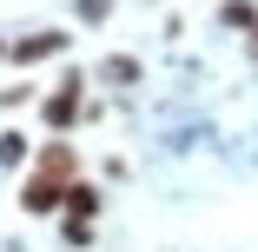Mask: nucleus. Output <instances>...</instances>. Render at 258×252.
<instances>
[{
	"label": "nucleus",
	"mask_w": 258,
	"mask_h": 252,
	"mask_svg": "<svg viewBox=\"0 0 258 252\" xmlns=\"http://www.w3.org/2000/svg\"><path fill=\"white\" fill-rule=\"evenodd\" d=\"M219 20H225V27H238V33H258V0H225Z\"/></svg>",
	"instance_id": "4"
},
{
	"label": "nucleus",
	"mask_w": 258,
	"mask_h": 252,
	"mask_svg": "<svg viewBox=\"0 0 258 252\" xmlns=\"http://www.w3.org/2000/svg\"><path fill=\"white\" fill-rule=\"evenodd\" d=\"M73 7H80V20H86V27H99V20L113 14V0H73Z\"/></svg>",
	"instance_id": "8"
},
{
	"label": "nucleus",
	"mask_w": 258,
	"mask_h": 252,
	"mask_svg": "<svg viewBox=\"0 0 258 252\" xmlns=\"http://www.w3.org/2000/svg\"><path fill=\"white\" fill-rule=\"evenodd\" d=\"M93 213H99V186H86V179H80V186L67 192V219H93Z\"/></svg>",
	"instance_id": "5"
},
{
	"label": "nucleus",
	"mask_w": 258,
	"mask_h": 252,
	"mask_svg": "<svg viewBox=\"0 0 258 252\" xmlns=\"http://www.w3.org/2000/svg\"><path fill=\"white\" fill-rule=\"evenodd\" d=\"M251 60H258V33H251Z\"/></svg>",
	"instance_id": "11"
},
{
	"label": "nucleus",
	"mask_w": 258,
	"mask_h": 252,
	"mask_svg": "<svg viewBox=\"0 0 258 252\" xmlns=\"http://www.w3.org/2000/svg\"><path fill=\"white\" fill-rule=\"evenodd\" d=\"M60 54H67V33L60 27H40V33L14 40V67H40V60H60Z\"/></svg>",
	"instance_id": "3"
},
{
	"label": "nucleus",
	"mask_w": 258,
	"mask_h": 252,
	"mask_svg": "<svg viewBox=\"0 0 258 252\" xmlns=\"http://www.w3.org/2000/svg\"><path fill=\"white\" fill-rule=\"evenodd\" d=\"M40 120H46V133H67V126H80L86 120V73H60V86L40 99Z\"/></svg>",
	"instance_id": "1"
},
{
	"label": "nucleus",
	"mask_w": 258,
	"mask_h": 252,
	"mask_svg": "<svg viewBox=\"0 0 258 252\" xmlns=\"http://www.w3.org/2000/svg\"><path fill=\"white\" fill-rule=\"evenodd\" d=\"M60 232H67V245H93V219H67Z\"/></svg>",
	"instance_id": "9"
},
{
	"label": "nucleus",
	"mask_w": 258,
	"mask_h": 252,
	"mask_svg": "<svg viewBox=\"0 0 258 252\" xmlns=\"http://www.w3.org/2000/svg\"><path fill=\"white\" fill-rule=\"evenodd\" d=\"M0 60H14V40H0Z\"/></svg>",
	"instance_id": "10"
},
{
	"label": "nucleus",
	"mask_w": 258,
	"mask_h": 252,
	"mask_svg": "<svg viewBox=\"0 0 258 252\" xmlns=\"http://www.w3.org/2000/svg\"><path fill=\"white\" fill-rule=\"evenodd\" d=\"M67 192L73 186H60L53 173H27V186H20V206L40 219V213H67Z\"/></svg>",
	"instance_id": "2"
},
{
	"label": "nucleus",
	"mask_w": 258,
	"mask_h": 252,
	"mask_svg": "<svg viewBox=\"0 0 258 252\" xmlns=\"http://www.w3.org/2000/svg\"><path fill=\"white\" fill-rule=\"evenodd\" d=\"M106 73H113L119 86H133V80H139V60H133V54H113V67H106Z\"/></svg>",
	"instance_id": "7"
},
{
	"label": "nucleus",
	"mask_w": 258,
	"mask_h": 252,
	"mask_svg": "<svg viewBox=\"0 0 258 252\" xmlns=\"http://www.w3.org/2000/svg\"><path fill=\"white\" fill-rule=\"evenodd\" d=\"M27 160V139L20 133H0V166H20Z\"/></svg>",
	"instance_id": "6"
}]
</instances>
